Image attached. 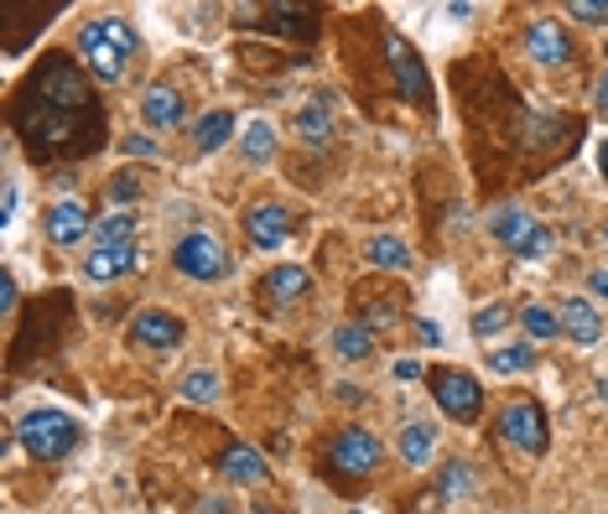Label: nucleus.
<instances>
[{
  "mask_svg": "<svg viewBox=\"0 0 608 514\" xmlns=\"http://www.w3.org/2000/svg\"><path fill=\"white\" fill-rule=\"evenodd\" d=\"M78 120L99 125L84 73L69 58H47L16 104V130L32 140V151H94V140L78 136Z\"/></svg>",
  "mask_w": 608,
  "mask_h": 514,
  "instance_id": "1",
  "label": "nucleus"
},
{
  "mask_svg": "<svg viewBox=\"0 0 608 514\" xmlns=\"http://www.w3.org/2000/svg\"><path fill=\"white\" fill-rule=\"evenodd\" d=\"M84 63H89L94 78H104V84H115L120 73L131 68V52H136V32L131 22H120V16H99V22L84 26Z\"/></svg>",
  "mask_w": 608,
  "mask_h": 514,
  "instance_id": "2",
  "label": "nucleus"
},
{
  "mask_svg": "<svg viewBox=\"0 0 608 514\" xmlns=\"http://www.w3.org/2000/svg\"><path fill=\"white\" fill-rule=\"evenodd\" d=\"M16 437H22V447L37 457V463H58V457H69L73 452L78 426H73L63 411H32V416L16 426Z\"/></svg>",
  "mask_w": 608,
  "mask_h": 514,
  "instance_id": "3",
  "label": "nucleus"
},
{
  "mask_svg": "<svg viewBox=\"0 0 608 514\" xmlns=\"http://www.w3.org/2000/svg\"><path fill=\"white\" fill-rule=\"evenodd\" d=\"M380 437L374 431H364V426H349V431H338L333 437V447H327V467L344 478V484H359V478H370L374 463H380Z\"/></svg>",
  "mask_w": 608,
  "mask_h": 514,
  "instance_id": "4",
  "label": "nucleus"
},
{
  "mask_svg": "<svg viewBox=\"0 0 608 514\" xmlns=\"http://www.w3.org/2000/svg\"><path fill=\"white\" fill-rule=\"evenodd\" d=\"M172 265H177L183 276H193V280H224V276H229V250H224L213 234L193 229V234H183V239H177Z\"/></svg>",
  "mask_w": 608,
  "mask_h": 514,
  "instance_id": "5",
  "label": "nucleus"
},
{
  "mask_svg": "<svg viewBox=\"0 0 608 514\" xmlns=\"http://www.w3.org/2000/svg\"><path fill=\"white\" fill-rule=\"evenodd\" d=\"M432 396H437V405H443V416L452 421H479V411H484V390H479V379L463 369H437L432 374Z\"/></svg>",
  "mask_w": 608,
  "mask_h": 514,
  "instance_id": "6",
  "label": "nucleus"
},
{
  "mask_svg": "<svg viewBox=\"0 0 608 514\" xmlns=\"http://www.w3.org/2000/svg\"><path fill=\"white\" fill-rule=\"evenodd\" d=\"M499 437L514 452H546V416H541L536 400H510L499 411Z\"/></svg>",
  "mask_w": 608,
  "mask_h": 514,
  "instance_id": "7",
  "label": "nucleus"
},
{
  "mask_svg": "<svg viewBox=\"0 0 608 514\" xmlns=\"http://www.w3.org/2000/svg\"><path fill=\"white\" fill-rule=\"evenodd\" d=\"M525 52L536 58L541 68H561V63H572V42H567L561 22H531L525 26Z\"/></svg>",
  "mask_w": 608,
  "mask_h": 514,
  "instance_id": "8",
  "label": "nucleus"
},
{
  "mask_svg": "<svg viewBox=\"0 0 608 514\" xmlns=\"http://www.w3.org/2000/svg\"><path fill=\"white\" fill-rule=\"evenodd\" d=\"M131 338H136V349H177L183 343V323L172 317V312H136V327H131Z\"/></svg>",
  "mask_w": 608,
  "mask_h": 514,
  "instance_id": "9",
  "label": "nucleus"
},
{
  "mask_svg": "<svg viewBox=\"0 0 608 514\" xmlns=\"http://www.w3.org/2000/svg\"><path fill=\"white\" fill-rule=\"evenodd\" d=\"M245 229H250V245H256V250H281L286 234H291V218H286V209H276V203H260V209L245 213Z\"/></svg>",
  "mask_w": 608,
  "mask_h": 514,
  "instance_id": "10",
  "label": "nucleus"
},
{
  "mask_svg": "<svg viewBox=\"0 0 608 514\" xmlns=\"http://www.w3.org/2000/svg\"><path fill=\"white\" fill-rule=\"evenodd\" d=\"M557 317H561V333H567L572 343H583V349H593V343L604 338V323H598L593 302H583V297H567V302L557 306Z\"/></svg>",
  "mask_w": 608,
  "mask_h": 514,
  "instance_id": "11",
  "label": "nucleus"
},
{
  "mask_svg": "<svg viewBox=\"0 0 608 514\" xmlns=\"http://www.w3.org/2000/svg\"><path fill=\"white\" fill-rule=\"evenodd\" d=\"M385 52H390V68H396V89L406 93V99H426V68H421V58L411 52V47L400 42V37H390L385 42Z\"/></svg>",
  "mask_w": 608,
  "mask_h": 514,
  "instance_id": "12",
  "label": "nucleus"
},
{
  "mask_svg": "<svg viewBox=\"0 0 608 514\" xmlns=\"http://www.w3.org/2000/svg\"><path fill=\"white\" fill-rule=\"evenodd\" d=\"M136 271V245H94L84 260V276L89 280H115Z\"/></svg>",
  "mask_w": 608,
  "mask_h": 514,
  "instance_id": "13",
  "label": "nucleus"
},
{
  "mask_svg": "<svg viewBox=\"0 0 608 514\" xmlns=\"http://www.w3.org/2000/svg\"><path fill=\"white\" fill-rule=\"evenodd\" d=\"M78 234H89V209H84V198H63L47 213V239L52 245H78Z\"/></svg>",
  "mask_w": 608,
  "mask_h": 514,
  "instance_id": "14",
  "label": "nucleus"
},
{
  "mask_svg": "<svg viewBox=\"0 0 608 514\" xmlns=\"http://www.w3.org/2000/svg\"><path fill=\"white\" fill-rule=\"evenodd\" d=\"M219 473L229 478V484H245V489H256V484H265V457H260L256 447L234 442L224 457H219Z\"/></svg>",
  "mask_w": 608,
  "mask_h": 514,
  "instance_id": "15",
  "label": "nucleus"
},
{
  "mask_svg": "<svg viewBox=\"0 0 608 514\" xmlns=\"http://www.w3.org/2000/svg\"><path fill=\"white\" fill-rule=\"evenodd\" d=\"M531 229H536V218L520 209V203H505V209H494V218H489V234L499 239V245H510V250H520Z\"/></svg>",
  "mask_w": 608,
  "mask_h": 514,
  "instance_id": "16",
  "label": "nucleus"
},
{
  "mask_svg": "<svg viewBox=\"0 0 608 514\" xmlns=\"http://www.w3.org/2000/svg\"><path fill=\"white\" fill-rule=\"evenodd\" d=\"M140 110H146V125H157V130H172V125H183V99H177L172 89H146Z\"/></svg>",
  "mask_w": 608,
  "mask_h": 514,
  "instance_id": "17",
  "label": "nucleus"
},
{
  "mask_svg": "<svg viewBox=\"0 0 608 514\" xmlns=\"http://www.w3.org/2000/svg\"><path fill=\"white\" fill-rule=\"evenodd\" d=\"M432 452H437V431L426 426V421H411L406 431H400V457L411 467H426L432 463Z\"/></svg>",
  "mask_w": 608,
  "mask_h": 514,
  "instance_id": "18",
  "label": "nucleus"
},
{
  "mask_svg": "<svg viewBox=\"0 0 608 514\" xmlns=\"http://www.w3.org/2000/svg\"><path fill=\"white\" fill-rule=\"evenodd\" d=\"M297 297H307V271L302 265H276L265 276V302H297Z\"/></svg>",
  "mask_w": 608,
  "mask_h": 514,
  "instance_id": "19",
  "label": "nucleus"
},
{
  "mask_svg": "<svg viewBox=\"0 0 608 514\" xmlns=\"http://www.w3.org/2000/svg\"><path fill=\"white\" fill-rule=\"evenodd\" d=\"M234 136V115L229 110H209V115L193 125V140H198V151H219L224 140Z\"/></svg>",
  "mask_w": 608,
  "mask_h": 514,
  "instance_id": "20",
  "label": "nucleus"
},
{
  "mask_svg": "<svg viewBox=\"0 0 608 514\" xmlns=\"http://www.w3.org/2000/svg\"><path fill=\"white\" fill-rule=\"evenodd\" d=\"M333 353H338V359H370V353H374V333H370V327H359V323L338 327V333H333Z\"/></svg>",
  "mask_w": 608,
  "mask_h": 514,
  "instance_id": "21",
  "label": "nucleus"
},
{
  "mask_svg": "<svg viewBox=\"0 0 608 514\" xmlns=\"http://www.w3.org/2000/svg\"><path fill=\"white\" fill-rule=\"evenodd\" d=\"M370 265H380V271H406L411 265V250L400 245L396 234H380V239H370Z\"/></svg>",
  "mask_w": 608,
  "mask_h": 514,
  "instance_id": "22",
  "label": "nucleus"
},
{
  "mask_svg": "<svg viewBox=\"0 0 608 514\" xmlns=\"http://www.w3.org/2000/svg\"><path fill=\"white\" fill-rule=\"evenodd\" d=\"M297 130H302V140H327V130H333V115H327V99H312L302 115H297Z\"/></svg>",
  "mask_w": 608,
  "mask_h": 514,
  "instance_id": "23",
  "label": "nucleus"
},
{
  "mask_svg": "<svg viewBox=\"0 0 608 514\" xmlns=\"http://www.w3.org/2000/svg\"><path fill=\"white\" fill-rule=\"evenodd\" d=\"M520 323H525V333H531L536 343H546V338H557V333H561V317H557V312H551V306H536V302L520 312Z\"/></svg>",
  "mask_w": 608,
  "mask_h": 514,
  "instance_id": "24",
  "label": "nucleus"
},
{
  "mask_svg": "<svg viewBox=\"0 0 608 514\" xmlns=\"http://www.w3.org/2000/svg\"><path fill=\"white\" fill-rule=\"evenodd\" d=\"M531 364H536V353H531V343H510V349L489 353V369H494V374H525Z\"/></svg>",
  "mask_w": 608,
  "mask_h": 514,
  "instance_id": "25",
  "label": "nucleus"
},
{
  "mask_svg": "<svg viewBox=\"0 0 608 514\" xmlns=\"http://www.w3.org/2000/svg\"><path fill=\"white\" fill-rule=\"evenodd\" d=\"M245 156H250V162H271V156H276V130H271L265 120H256V125L245 130Z\"/></svg>",
  "mask_w": 608,
  "mask_h": 514,
  "instance_id": "26",
  "label": "nucleus"
},
{
  "mask_svg": "<svg viewBox=\"0 0 608 514\" xmlns=\"http://www.w3.org/2000/svg\"><path fill=\"white\" fill-rule=\"evenodd\" d=\"M131 229H136L131 213H110L104 224H94V245H131Z\"/></svg>",
  "mask_w": 608,
  "mask_h": 514,
  "instance_id": "27",
  "label": "nucleus"
},
{
  "mask_svg": "<svg viewBox=\"0 0 608 514\" xmlns=\"http://www.w3.org/2000/svg\"><path fill=\"white\" fill-rule=\"evenodd\" d=\"M213 396H219V374L213 369H193L183 379V400H193V405H209Z\"/></svg>",
  "mask_w": 608,
  "mask_h": 514,
  "instance_id": "28",
  "label": "nucleus"
},
{
  "mask_svg": "<svg viewBox=\"0 0 608 514\" xmlns=\"http://www.w3.org/2000/svg\"><path fill=\"white\" fill-rule=\"evenodd\" d=\"M505 323H510V312L494 302V306H479L473 312V338H494V333H505Z\"/></svg>",
  "mask_w": 608,
  "mask_h": 514,
  "instance_id": "29",
  "label": "nucleus"
},
{
  "mask_svg": "<svg viewBox=\"0 0 608 514\" xmlns=\"http://www.w3.org/2000/svg\"><path fill=\"white\" fill-rule=\"evenodd\" d=\"M437 489H443V499H463V493H468V463H447Z\"/></svg>",
  "mask_w": 608,
  "mask_h": 514,
  "instance_id": "30",
  "label": "nucleus"
},
{
  "mask_svg": "<svg viewBox=\"0 0 608 514\" xmlns=\"http://www.w3.org/2000/svg\"><path fill=\"white\" fill-rule=\"evenodd\" d=\"M546 250H551V234H546V229H541V224H536V229L525 234V245L514 250V260H541V255H546Z\"/></svg>",
  "mask_w": 608,
  "mask_h": 514,
  "instance_id": "31",
  "label": "nucleus"
},
{
  "mask_svg": "<svg viewBox=\"0 0 608 514\" xmlns=\"http://www.w3.org/2000/svg\"><path fill=\"white\" fill-rule=\"evenodd\" d=\"M567 11H572L578 22H608V0H572Z\"/></svg>",
  "mask_w": 608,
  "mask_h": 514,
  "instance_id": "32",
  "label": "nucleus"
},
{
  "mask_svg": "<svg viewBox=\"0 0 608 514\" xmlns=\"http://www.w3.org/2000/svg\"><path fill=\"white\" fill-rule=\"evenodd\" d=\"M136 177H115V183H110V203H131V198H136Z\"/></svg>",
  "mask_w": 608,
  "mask_h": 514,
  "instance_id": "33",
  "label": "nucleus"
},
{
  "mask_svg": "<svg viewBox=\"0 0 608 514\" xmlns=\"http://www.w3.org/2000/svg\"><path fill=\"white\" fill-rule=\"evenodd\" d=\"M0 306H5V312H16V276H11V271L0 276Z\"/></svg>",
  "mask_w": 608,
  "mask_h": 514,
  "instance_id": "34",
  "label": "nucleus"
},
{
  "mask_svg": "<svg viewBox=\"0 0 608 514\" xmlns=\"http://www.w3.org/2000/svg\"><path fill=\"white\" fill-rule=\"evenodd\" d=\"M125 151H131V156H157V146H151L146 136H131L125 140Z\"/></svg>",
  "mask_w": 608,
  "mask_h": 514,
  "instance_id": "35",
  "label": "nucleus"
},
{
  "mask_svg": "<svg viewBox=\"0 0 608 514\" xmlns=\"http://www.w3.org/2000/svg\"><path fill=\"white\" fill-rule=\"evenodd\" d=\"M396 379H411V385H417V379H421V364H417V359H400V364H396Z\"/></svg>",
  "mask_w": 608,
  "mask_h": 514,
  "instance_id": "36",
  "label": "nucleus"
},
{
  "mask_svg": "<svg viewBox=\"0 0 608 514\" xmlns=\"http://www.w3.org/2000/svg\"><path fill=\"white\" fill-rule=\"evenodd\" d=\"M0 218H5V224L16 218V183H5V209H0Z\"/></svg>",
  "mask_w": 608,
  "mask_h": 514,
  "instance_id": "37",
  "label": "nucleus"
},
{
  "mask_svg": "<svg viewBox=\"0 0 608 514\" xmlns=\"http://www.w3.org/2000/svg\"><path fill=\"white\" fill-rule=\"evenodd\" d=\"M338 400H344V405H359V400H364V390H359V385H338Z\"/></svg>",
  "mask_w": 608,
  "mask_h": 514,
  "instance_id": "38",
  "label": "nucleus"
},
{
  "mask_svg": "<svg viewBox=\"0 0 608 514\" xmlns=\"http://www.w3.org/2000/svg\"><path fill=\"white\" fill-rule=\"evenodd\" d=\"M593 291H598V297H608V271H593Z\"/></svg>",
  "mask_w": 608,
  "mask_h": 514,
  "instance_id": "39",
  "label": "nucleus"
},
{
  "mask_svg": "<svg viewBox=\"0 0 608 514\" xmlns=\"http://www.w3.org/2000/svg\"><path fill=\"white\" fill-rule=\"evenodd\" d=\"M598 172H604V177H608V140H604V146H598Z\"/></svg>",
  "mask_w": 608,
  "mask_h": 514,
  "instance_id": "40",
  "label": "nucleus"
},
{
  "mask_svg": "<svg viewBox=\"0 0 608 514\" xmlns=\"http://www.w3.org/2000/svg\"><path fill=\"white\" fill-rule=\"evenodd\" d=\"M598 104H604V110H608V73H604V78H598Z\"/></svg>",
  "mask_w": 608,
  "mask_h": 514,
  "instance_id": "41",
  "label": "nucleus"
},
{
  "mask_svg": "<svg viewBox=\"0 0 608 514\" xmlns=\"http://www.w3.org/2000/svg\"><path fill=\"white\" fill-rule=\"evenodd\" d=\"M203 514H224V504H219V499H209V504H203Z\"/></svg>",
  "mask_w": 608,
  "mask_h": 514,
  "instance_id": "42",
  "label": "nucleus"
},
{
  "mask_svg": "<svg viewBox=\"0 0 608 514\" xmlns=\"http://www.w3.org/2000/svg\"><path fill=\"white\" fill-rule=\"evenodd\" d=\"M598 396H604V400H608V374H604V379H598Z\"/></svg>",
  "mask_w": 608,
  "mask_h": 514,
  "instance_id": "43",
  "label": "nucleus"
}]
</instances>
